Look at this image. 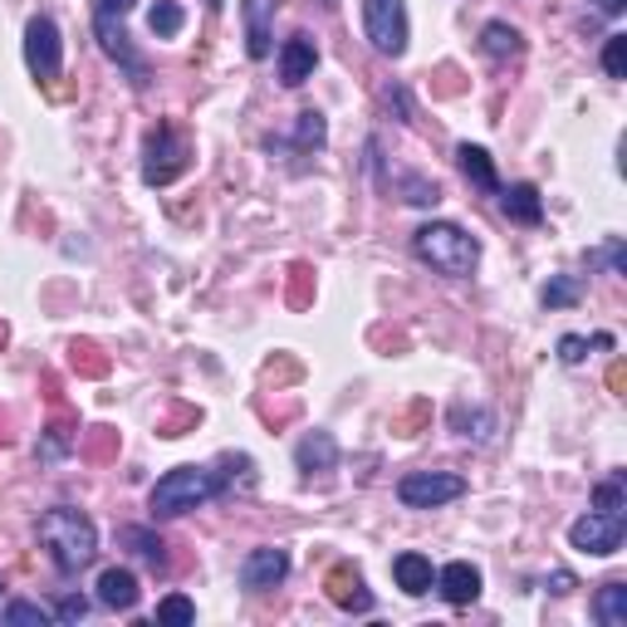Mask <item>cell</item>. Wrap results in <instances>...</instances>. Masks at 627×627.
Returning <instances> with one entry per match:
<instances>
[{
    "label": "cell",
    "instance_id": "cell-1",
    "mask_svg": "<svg viewBox=\"0 0 627 627\" xmlns=\"http://www.w3.org/2000/svg\"><path fill=\"white\" fill-rule=\"evenodd\" d=\"M39 545L49 549L59 573H79V569H89L93 554H99V529H93V520L83 515V510L55 505L39 515Z\"/></svg>",
    "mask_w": 627,
    "mask_h": 627
},
{
    "label": "cell",
    "instance_id": "cell-2",
    "mask_svg": "<svg viewBox=\"0 0 627 627\" xmlns=\"http://www.w3.org/2000/svg\"><path fill=\"white\" fill-rule=\"evenodd\" d=\"M412 255L422 260V265H432L436 275L466 280L470 270L480 265V240L452 221H426L422 231L412 236Z\"/></svg>",
    "mask_w": 627,
    "mask_h": 627
},
{
    "label": "cell",
    "instance_id": "cell-3",
    "mask_svg": "<svg viewBox=\"0 0 627 627\" xmlns=\"http://www.w3.org/2000/svg\"><path fill=\"white\" fill-rule=\"evenodd\" d=\"M221 490L226 486H221V476H216V470H206V466H176V470H167V476L152 486L148 510H152V520H172V515H186V510H202L206 500H216Z\"/></svg>",
    "mask_w": 627,
    "mask_h": 627
},
{
    "label": "cell",
    "instance_id": "cell-4",
    "mask_svg": "<svg viewBox=\"0 0 627 627\" xmlns=\"http://www.w3.org/2000/svg\"><path fill=\"white\" fill-rule=\"evenodd\" d=\"M128 10H133V0H93V30H99L103 55L118 59V65L133 75V83H148V65H142V55L128 45V30H123Z\"/></svg>",
    "mask_w": 627,
    "mask_h": 627
},
{
    "label": "cell",
    "instance_id": "cell-5",
    "mask_svg": "<svg viewBox=\"0 0 627 627\" xmlns=\"http://www.w3.org/2000/svg\"><path fill=\"white\" fill-rule=\"evenodd\" d=\"M461 495H466V480L452 476V470H407V476L397 480V500H402L407 510H436Z\"/></svg>",
    "mask_w": 627,
    "mask_h": 627
},
{
    "label": "cell",
    "instance_id": "cell-6",
    "mask_svg": "<svg viewBox=\"0 0 627 627\" xmlns=\"http://www.w3.org/2000/svg\"><path fill=\"white\" fill-rule=\"evenodd\" d=\"M363 35L378 55H407V5L402 0H363Z\"/></svg>",
    "mask_w": 627,
    "mask_h": 627
},
{
    "label": "cell",
    "instance_id": "cell-7",
    "mask_svg": "<svg viewBox=\"0 0 627 627\" xmlns=\"http://www.w3.org/2000/svg\"><path fill=\"white\" fill-rule=\"evenodd\" d=\"M186 162H192V148H186V138L176 128H157L148 138V148H142V182L148 186H167L176 182V176L186 172Z\"/></svg>",
    "mask_w": 627,
    "mask_h": 627
},
{
    "label": "cell",
    "instance_id": "cell-8",
    "mask_svg": "<svg viewBox=\"0 0 627 627\" xmlns=\"http://www.w3.org/2000/svg\"><path fill=\"white\" fill-rule=\"evenodd\" d=\"M623 535H627L623 510H589L583 520H573V525H569V545L579 554H598V559L618 554Z\"/></svg>",
    "mask_w": 627,
    "mask_h": 627
},
{
    "label": "cell",
    "instance_id": "cell-9",
    "mask_svg": "<svg viewBox=\"0 0 627 627\" xmlns=\"http://www.w3.org/2000/svg\"><path fill=\"white\" fill-rule=\"evenodd\" d=\"M25 65L35 79H59L65 69V39H59V25L49 15H35L25 25Z\"/></svg>",
    "mask_w": 627,
    "mask_h": 627
},
{
    "label": "cell",
    "instance_id": "cell-10",
    "mask_svg": "<svg viewBox=\"0 0 627 627\" xmlns=\"http://www.w3.org/2000/svg\"><path fill=\"white\" fill-rule=\"evenodd\" d=\"M285 579H289V554L275 549V545L250 549L246 563H240V583H246L250 593H265V589H275V583H285Z\"/></svg>",
    "mask_w": 627,
    "mask_h": 627
},
{
    "label": "cell",
    "instance_id": "cell-11",
    "mask_svg": "<svg viewBox=\"0 0 627 627\" xmlns=\"http://www.w3.org/2000/svg\"><path fill=\"white\" fill-rule=\"evenodd\" d=\"M436 593H442L452 608H470V603L480 598V569L476 563H466V559L446 563V569L436 573Z\"/></svg>",
    "mask_w": 627,
    "mask_h": 627
},
{
    "label": "cell",
    "instance_id": "cell-12",
    "mask_svg": "<svg viewBox=\"0 0 627 627\" xmlns=\"http://www.w3.org/2000/svg\"><path fill=\"white\" fill-rule=\"evenodd\" d=\"M314 65H319V49H314L309 35L285 39V49H280V83H285V89H299L305 79H314Z\"/></svg>",
    "mask_w": 627,
    "mask_h": 627
},
{
    "label": "cell",
    "instance_id": "cell-13",
    "mask_svg": "<svg viewBox=\"0 0 627 627\" xmlns=\"http://www.w3.org/2000/svg\"><path fill=\"white\" fill-rule=\"evenodd\" d=\"M500 212H505L515 226H539V221H545V202H539V186H529V182L500 186Z\"/></svg>",
    "mask_w": 627,
    "mask_h": 627
},
{
    "label": "cell",
    "instance_id": "cell-14",
    "mask_svg": "<svg viewBox=\"0 0 627 627\" xmlns=\"http://www.w3.org/2000/svg\"><path fill=\"white\" fill-rule=\"evenodd\" d=\"M99 603L103 608H118V613L138 608V573L133 569H103L99 573Z\"/></svg>",
    "mask_w": 627,
    "mask_h": 627
},
{
    "label": "cell",
    "instance_id": "cell-15",
    "mask_svg": "<svg viewBox=\"0 0 627 627\" xmlns=\"http://www.w3.org/2000/svg\"><path fill=\"white\" fill-rule=\"evenodd\" d=\"M392 579L402 593H412V598H422V593H432L436 573H432V559L426 554H397L392 559Z\"/></svg>",
    "mask_w": 627,
    "mask_h": 627
},
{
    "label": "cell",
    "instance_id": "cell-16",
    "mask_svg": "<svg viewBox=\"0 0 627 627\" xmlns=\"http://www.w3.org/2000/svg\"><path fill=\"white\" fill-rule=\"evenodd\" d=\"M295 461H299V470H305V476H314V470H333L339 466V442H333L329 432H309L305 442L295 446Z\"/></svg>",
    "mask_w": 627,
    "mask_h": 627
},
{
    "label": "cell",
    "instance_id": "cell-17",
    "mask_svg": "<svg viewBox=\"0 0 627 627\" xmlns=\"http://www.w3.org/2000/svg\"><path fill=\"white\" fill-rule=\"evenodd\" d=\"M323 589H329V598L339 603V608H349V613H368L373 608V593L363 589V579L353 569H333Z\"/></svg>",
    "mask_w": 627,
    "mask_h": 627
},
{
    "label": "cell",
    "instance_id": "cell-18",
    "mask_svg": "<svg viewBox=\"0 0 627 627\" xmlns=\"http://www.w3.org/2000/svg\"><path fill=\"white\" fill-rule=\"evenodd\" d=\"M270 20H275V0H246V49H250V59L270 55Z\"/></svg>",
    "mask_w": 627,
    "mask_h": 627
},
{
    "label": "cell",
    "instance_id": "cell-19",
    "mask_svg": "<svg viewBox=\"0 0 627 627\" xmlns=\"http://www.w3.org/2000/svg\"><path fill=\"white\" fill-rule=\"evenodd\" d=\"M456 162H461V172H466V182H470V186H480V192H490V196L500 192L495 162H490V152H486V148H476V142H461V148H456Z\"/></svg>",
    "mask_w": 627,
    "mask_h": 627
},
{
    "label": "cell",
    "instance_id": "cell-20",
    "mask_svg": "<svg viewBox=\"0 0 627 627\" xmlns=\"http://www.w3.org/2000/svg\"><path fill=\"white\" fill-rule=\"evenodd\" d=\"M480 49H486L490 59H520L525 55V35H520L515 25H505V20H490V25L480 30Z\"/></svg>",
    "mask_w": 627,
    "mask_h": 627
},
{
    "label": "cell",
    "instance_id": "cell-21",
    "mask_svg": "<svg viewBox=\"0 0 627 627\" xmlns=\"http://www.w3.org/2000/svg\"><path fill=\"white\" fill-rule=\"evenodd\" d=\"M593 618L603 627H627V583H603L598 598H593Z\"/></svg>",
    "mask_w": 627,
    "mask_h": 627
},
{
    "label": "cell",
    "instance_id": "cell-22",
    "mask_svg": "<svg viewBox=\"0 0 627 627\" xmlns=\"http://www.w3.org/2000/svg\"><path fill=\"white\" fill-rule=\"evenodd\" d=\"M182 25H186V10L176 5V0H157L152 5V15H148V30L157 39H176L182 35Z\"/></svg>",
    "mask_w": 627,
    "mask_h": 627
},
{
    "label": "cell",
    "instance_id": "cell-23",
    "mask_svg": "<svg viewBox=\"0 0 627 627\" xmlns=\"http://www.w3.org/2000/svg\"><path fill=\"white\" fill-rule=\"evenodd\" d=\"M123 545H133V554H138L142 563H152V569H167V549H162V539H157L152 529L128 525V529H123Z\"/></svg>",
    "mask_w": 627,
    "mask_h": 627
},
{
    "label": "cell",
    "instance_id": "cell-24",
    "mask_svg": "<svg viewBox=\"0 0 627 627\" xmlns=\"http://www.w3.org/2000/svg\"><path fill=\"white\" fill-rule=\"evenodd\" d=\"M397 192H402L407 206H436L442 202V186L426 182V176H397Z\"/></svg>",
    "mask_w": 627,
    "mask_h": 627
},
{
    "label": "cell",
    "instance_id": "cell-25",
    "mask_svg": "<svg viewBox=\"0 0 627 627\" xmlns=\"http://www.w3.org/2000/svg\"><path fill=\"white\" fill-rule=\"evenodd\" d=\"M157 623H162V627H186V623H196V603L186 598V593H172V598L157 603Z\"/></svg>",
    "mask_w": 627,
    "mask_h": 627
},
{
    "label": "cell",
    "instance_id": "cell-26",
    "mask_svg": "<svg viewBox=\"0 0 627 627\" xmlns=\"http://www.w3.org/2000/svg\"><path fill=\"white\" fill-rule=\"evenodd\" d=\"M452 426H456L461 436L490 442V432H495V417H490V412H466V407H456V412H452Z\"/></svg>",
    "mask_w": 627,
    "mask_h": 627
},
{
    "label": "cell",
    "instance_id": "cell-27",
    "mask_svg": "<svg viewBox=\"0 0 627 627\" xmlns=\"http://www.w3.org/2000/svg\"><path fill=\"white\" fill-rule=\"evenodd\" d=\"M323 138H329V128H323V113H299V128H295V148L309 152V148H323Z\"/></svg>",
    "mask_w": 627,
    "mask_h": 627
},
{
    "label": "cell",
    "instance_id": "cell-28",
    "mask_svg": "<svg viewBox=\"0 0 627 627\" xmlns=\"http://www.w3.org/2000/svg\"><path fill=\"white\" fill-rule=\"evenodd\" d=\"M539 299H545L549 309H569V305H579V280H573V275L549 280V285H545V295H539Z\"/></svg>",
    "mask_w": 627,
    "mask_h": 627
},
{
    "label": "cell",
    "instance_id": "cell-29",
    "mask_svg": "<svg viewBox=\"0 0 627 627\" xmlns=\"http://www.w3.org/2000/svg\"><path fill=\"white\" fill-rule=\"evenodd\" d=\"M49 618H55V608H39V603H10V608L0 613V623H5V627H20V623H39V627H45Z\"/></svg>",
    "mask_w": 627,
    "mask_h": 627
},
{
    "label": "cell",
    "instance_id": "cell-30",
    "mask_svg": "<svg viewBox=\"0 0 627 627\" xmlns=\"http://www.w3.org/2000/svg\"><path fill=\"white\" fill-rule=\"evenodd\" d=\"M603 69H608V79H627V35H608V45H603Z\"/></svg>",
    "mask_w": 627,
    "mask_h": 627
},
{
    "label": "cell",
    "instance_id": "cell-31",
    "mask_svg": "<svg viewBox=\"0 0 627 627\" xmlns=\"http://www.w3.org/2000/svg\"><path fill=\"white\" fill-rule=\"evenodd\" d=\"M593 505L598 510H627V495H623V480L613 476V480H603L598 490H593Z\"/></svg>",
    "mask_w": 627,
    "mask_h": 627
},
{
    "label": "cell",
    "instance_id": "cell-32",
    "mask_svg": "<svg viewBox=\"0 0 627 627\" xmlns=\"http://www.w3.org/2000/svg\"><path fill=\"white\" fill-rule=\"evenodd\" d=\"M83 613H89V598H83V593H65V598L55 603V618L59 623H79Z\"/></svg>",
    "mask_w": 627,
    "mask_h": 627
},
{
    "label": "cell",
    "instance_id": "cell-33",
    "mask_svg": "<svg viewBox=\"0 0 627 627\" xmlns=\"http://www.w3.org/2000/svg\"><path fill=\"white\" fill-rule=\"evenodd\" d=\"M559 358L569 363V368H573V363H583V358H589V339H579V333H563V339H559Z\"/></svg>",
    "mask_w": 627,
    "mask_h": 627
},
{
    "label": "cell",
    "instance_id": "cell-34",
    "mask_svg": "<svg viewBox=\"0 0 627 627\" xmlns=\"http://www.w3.org/2000/svg\"><path fill=\"white\" fill-rule=\"evenodd\" d=\"M545 589H549V593H569V589H573V573H549Z\"/></svg>",
    "mask_w": 627,
    "mask_h": 627
},
{
    "label": "cell",
    "instance_id": "cell-35",
    "mask_svg": "<svg viewBox=\"0 0 627 627\" xmlns=\"http://www.w3.org/2000/svg\"><path fill=\"white\" fill-rule=\"evenodd\" d=\"M598 10H603V15H618V10H623V0H598Z\"/></svg>",
    "mask_w": 627,
    "mask_h": 627
},
{
    "label": "cell",
    "instance_id": "cell-36",
    "mask_svg": "<svg viewBox=\"0 0 627 627\" xmlns=\"http://www.w3.org/2000/svg\"><path fill=\"white\" fill-rule=\"evenodd\" d=\"M206 5H212V10H221V0H206Z\"/></svg>",
    "mask_w": 627,
    "mask_h": 627
}]
</instances>
